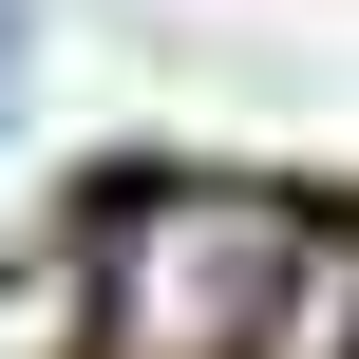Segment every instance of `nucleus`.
I'll return each mask as SVG.
<instances>
[{"mask_svg":"<svg viewBox=\"0 0 359 359\" xmlns=\"http://www.w3.org/2000/svg\"><path fill=\"white\" fill-rule=\"evenodd\" d=\"M284 246H303V227H284L265 189H227V170L114 189V227H95V322H114V359H246Z\"/></svg>","mask_w":359,"mask_h":359,"instance_id":"nucleus-1","label":"nucleus"},{"mask_svg":"<svg viewBox=\"0 0 359 359\" xmlns=\"http://www.w3.org/2000/svg\"><path fill=\"white\" fill-rule=\"evenodd\" d=\"M0 170H19V19H0Z\"/></svg>","mask_w":359,"mask_h":359,"instance_id":"nucleus-2","label":"nucleus"}]
</instances>
